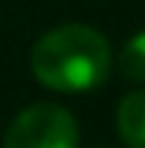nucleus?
Returning a JSON list of instances; mask_svg holds the SVG:
<instances>
[{
	"mask_svg": "<svg viewBox=\"0 0 145 148\" xmlns=\"http://www.w3.org/2000/svg\"><path fill=\"white\" fill-rule=\"evenodd\" d=\"M103 148H106V145H103Z\"/></svg>",
	"mask_w": 145,
	"mask_h": 148,
	"instance_id": "nucleus-5",
	"label": "nucleus"
},
{
	"mask_svg": "<svg viewBox=\"0 0 145 148\" xmlns=\"http://www.w3.org/2000/svg\"><path fill=\"white\" fill-rule=\"evenodd\" d=\"M109 39L88 24H61L30 49V73L39 85L61 94H82L109 79Z\"/></svg>",
	"mask_w": 145,
	"mask_h": 148,
	"instance_id": "nucleus-1",
	"label": "nucleus"
},
{
	"mask_svg": "<svg viewBox=\"0 0 145 148\" xmlns=\"http://www.w3.org/2000/svg\"><path fill=\"white\" fill-rule=\"evenodd\" d=\"M118 136L127 148H145V91H130L118 103Z\"/></svg>",
	"mask_w": 145,
	"mask_h": 148,
	"instance_id": "nucleus-3",
	"label": "nucleus"
},
{
	"mask_svg": "<svg viewBox=\"0 0 145 148\" xmlns=\"http://www.w3.org/2000/svg\"><path fill=\"white\" fill-rule=\"evenodd\" d=\"M118 66L130 82H145V30L133 33L124 42L121 55H118Z\"/></svg>",
	"mask_w": 145,
	"mask_h": 148,
	"instance_id": "nucleus-4",
	"label": "nucleus"
},
{
	"mask_svg": "<svg viewBox=\"0 0 145 148\" xmlns=\"http://www.w3.org/2000/svg\"><path fill=\"white\" fill-rule=\"evenodd\" d=\"M3 148H79V124L64 106L36 103L9 121Z\"/></svg>",
	"mask_w": 145,
	"mask_h": 148,
	"instance_id": "nucleus-2",
	"label": "nucleus"
}]
</instances>
